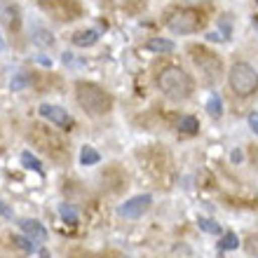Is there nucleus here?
I'll return each instance as SVG.
<instances>
[{"label": "nucleus", "instance_id": "1", "mask_svg": "<svg viewBox=\"0 0 258 258\" xmlns=\"http://www.w3.org/2000/svg\"><path fill=\"white\" fill-rule=\"evenodd\" d=\"M157 87L174 101H185L195 89V82L181 66H167L157 73Z\"/></svg>", "mask_w": 258, "mask_h": 258}, {"label": "nucleus", "instance_id": "2", "mask_svg": "<svg viewBox=\"0 0 258 258\" xmlns=\"http://www.w3.org/2000/svg\"><path fill=\"white\" fill-rule=\"evenodd\" d=\"M75 99L80 103V108L92 117L106 115L113 108V96L94 82H78L75 85Z\"/></svg>", "mask_w": 258, "mask_h": 258}, {"label": "nucleus", "instance_id": "3", "mask_svg": "<svg viewBox=\"0 0 258 258\" xmlns=\"http://www.w3.org/2000/svg\"><path fill=\"white\" fill-rule=\"evenodd\" d=\"M228 82H230L232 92L237 96H251V94H256V89H258V73H256V68L249 66L246 61H237L230 66Z\"/></svg>", "mask_w": 258, "mask_h": 258}, {"label": "nucleus", "instance_id": "4", "mask_svg": "<svg viewBox=\"0 0 258 258\" xmlns=\"http://www.w3.org/2000/svg\"><path fill=\"white\" fill-rule=\"evenodd\" d=\"M31 139L42 153H47L49 157H54V160H63L68 155V148L63 139L59 134H54L49 127H42V124H31Z\"/></svg>", "mask_w": 258, "mask_h": 258}, {"label": "nucleus", "instance_id": "5", "mask_svg": "<svg viewBox=\"0 0 258 258\" xmlns=\"http://www.w3.org/2000/svg\"><path fill=\"white\" fill-rule=\"evenodd\" d=\"M190 59H192V63H195V68L200 71V75H202L204 85H214V82L221 78V73H223L221 59H218L214 52H209V49L190 47Z\"/></svg>", "mask_w": 258, "mask_h": 258}, {"label": "nucleus", "instance_id": "6", "mask_svg": "<svg viewBox=\"0 0 258 258\" xmlns=\"http://www.w3.org/2000/svg\"><path fill=\"white\" fill-rule=\"evenodd\" d=\"M167 26H169L171 33H181V35L195 33V31L202 28V14L195 12V10H176L167 19Z\"/></svg>", "mask_w": 258, "mask_h": 258}, {"label": "nucleus", "instance_id": "7", "mask_svg": "<svg viewBox=\"0 0 258 258\" xmlns=\"http://www.w3.org/2000/svg\"><path fill=\"white\" fill-rule=\"evenodd\" d=\"M38 113H40L49 124H56L59 129H66V132H71L75 124L73 115H71L66 108H61V106H54V103H42L40 108H38Z\"/></svg>", "mask_w": 258, "mask_h": 258}, {"label": "nucleus", "instance_id": "8", "mask_svg": "<svg viewBox=\"0 0 258 258\" xmlns=\"http://www.w3.org/2000/svg\"><path fill=\"white\" fill-rule=\"evenodd\" d=\"M40 7L45 12L54 14L56 19H61V21H71L80 14V5L75 0H42Z\"/></svg>", "mask_w": 258, "mask_h": 258}, {"label": "nucleus", "instance_id": "9", "mask_svg": "<svg viewBox=\"0 0 258 258\" xmlns=\"http://www.w3.org/2000/svg\"><path fill=\"white\" fill-rule=\"evenodd\" d=\"M150 204H153V197L150 195H136V197H129L117 211H120V216H124V218H139L148 211Z\"/></svg>", "mask_w": 258, "mask_h": 258}, {"label": "nucleus", "instance_id": "10", "mask_svg": "<svg viewBox=\"0 0 258 258\" xmlns=\"http://www.w3.org/2000/svg\"><path fill=\"white\" fill-rule=\"evenodd\" d=\"M19 228L24 230V235H28L33 242H45V239H47V230H45V225H42L40 221H35V218H21Z\"/></svg>", "mask_w": 258, "mask_h": 258}, {"label": "nucleus", "instance_id": "11", "mask_svg": "<svg viewBox=\"0 0 258 258\" xmlns=\"http://www.w3.org/2000/svg\"><path fill=\"white\" fill-rule=\"evenodd\" d=\"M96 40H99V31H94V28L78 31V33L73 35V45H78V47H89V45H94Z\"/></svg>", "mask_w": 258, "mask_h": 258}, {"label": "nucleus", "instance_id": "12", "mask_svg": "<svg viewBox=\"0 0 258 258\" xmlns=\"http://www.w3.org/2000/svg\"><path fill=\"white\" fill-rule=\"evenodd\" d=\"M3 19H5V24L10 28H19V10H17V5H12V3H3Z\"/></svg>", "mask_w": 258, "mask_h": 258}, {"label": "nucleus", "instance_id": "13", "mask_svg": "<svg viewBox=\"0 0 258 258\" xmlns=\"http://www.w3.org/2000/svg\"><path fill=\"white\" fill-rule=\"evenodd\" d=\"M146 47L150 49V52H160V54H167V52H174V42L167 40V38H150L148 42H146Z\"/></svg>", "mask_w": 258, "mask_h": 258}, {"label": "nucleus", "instance_id": "14", "mask_svg": "<svg viewBox=\"0 0 258 258\" xmlns=\"http://www.w3.org/2000/svg\"><path fill=\"white\" fill-rule=\"evenodd\" d=\"M80 162L85 164V167H92V164H99L101 162V155H99V150L92 148V146H85L80 153Z\"/></svg>", "mask_w": 258, "mask_h": 258}, {"label": "nucleus", "instance_id": "15", "mask_svg": "<svg viewBox=\"0 0 258 258\" xmlns=\"http://www.w3.org/2000/svg\"><path fill=\"white\" fill-rule=\"evenodd\" d=\"M21 164L26 167V169H31V171H35V174H40L42 176V164H40V160L35 155H31V153H21Z\"/></svg>", "mask_w": 258, "mask_h": 258}, {"label": "nucleus", "instance_id": "16", "mask_svg": "<svg viewBox=\"0 0 258 258\" xmlns=\"http://www.w3.org/2000/svg\"><path fill=\"white\" fill-rule=\"evenodd\" d=\"M207 110H209L211 117H221V115H223V101H221V96L211 94L209 101H207Z\"/></svg>", "mask_w": 258, "mask_h": 258}, {"label": "nucleus", "instance_id": "17", "mask_svg": "<svg viewBox=\"0 0 258 258\" xmlns=\"http://www.w3.org/2000/svg\"><path fill=\"white\" fill-rule=\"evenodd\" d=\"M178 129H181L183 134H197V129H200V122H197V117L185 115V117H181V122H178Z\"/></svg>", "mask_w": 258, "mask_h": 258}, {"label": "nucleus", "instance_id": "18", "mask_svg": "<svg viewBox=\"0 0 258 258\" xmlns=\"http://www.w3.org/2000/svg\"><path fill=\"white\" fill-rule=\"evenodd\" d=\"M197 225H200V230L209 232V235H221V225H218L216 221H211V218L200 216L197 218Z\"/></svg>", "mask_w": 258, "mask_h": 258}, {"label": "nucleus", "instance_id": "19", "mask_svg": "<svg viewBox=\"0 0 258 258\" xmlns=\"http://www.w3.org/2000/svg\"><path fill=\"white\" fill-rule=\"evenodd\" d=\"M237 244H239L237 235L235 232H225L223 237H221V242H218V249L221 251H230V249H237Z\"/></svg>", "mask_w": 258, "mask_h": 258}, {"label": "nucleus", "instance_id": "20", "mask_svg": "<svg viewBox=\"0 0 258 258\" xmlns=\"http://www.w3.org/2000/svg\"><path fill=\"white\" fill-rule=\"evenodd\" d=\"M59 214H61V218L66 223H71V225L78 223V211L73 209V204H59Z\"/></svg>", "mask_w": 258, "mask_h": 258}, {"label": "nucleus", "instance_id": "21", "mask_svg": "<svg viewBox=\"0 0 258 258\" xmlns=\"http://www.w3.org/2000/svg\"><path fill=\"white\" fill-rule=\"evenodd\" d=\"M33 42L35 45H42V47H49L52 42H54V38H52V33H47L45 28H35L33 31Z\"/></svg>", "mask_w": 258, "mask_h": 258}, {"label": "nucleus", "instance_id": "22", "mask_svg": "<svg viewBox=\"0 0 258 258\" xmlns=\"http://www.w3.org/2000/svg\"><path fill=\"white\" fill-rule=\"evenodd\" d=\"M12 242L17 246H21L24 251H28V253H33L35 249H38V246H35V242L28 237V235H17V237H12Z\"/></svg>", "mask_w": 258, "mask_h": 258}, {"label": "nucleus", "instance_id": "23", "mask_svg": "<svg viewBox=\"0 0 258 258\" xmlns=\"http://www.w3.org/2000/svg\"><path fill=\"white\" fill-rule=\"evenodd\" d=\"M26 85H31V75H28V73H17L12 78V82H10L12 92H19V89H24Z\"/></svg>", "mask_w": 258, "mask_h": 258}, {"label": "nucleus", "instance_id": "24", "mask_svg": "<svg viewBox=\"0 0 258 258\" xmlns=\"http://www.w3.org/2000/svg\"><path fill=\"white\" fill-rule=\"evenodd\" d=\"M244 249H246V253H249L251 258H258V232H256V235H249V237H246Z\"/></svg>", "mask_w": 258, "mask_h": 258}, {"label": "nucleus", "instance_id": "25", "mask_svg": "<svg viewBox=\"0 0 258 258\" xmlns=\"http://www.w3.org/2000/svg\"><path fill=\"white\" fill-rule=\"evenodd\" d=\"M0 216H3V218H12V209H10L3 200H0Z\"/></svg>", "mask_w": 258, "mask_h": 258}, {"label": "nucleus", "instance_id": "26", "mask_svg": "<svg viewBox=\"0 0 258 258\" xmlns=\"http://www.w3.org/2000/svg\"><path fill=\"white\" fill-rule=\"evenodd\" d=\"M249 127H251V132L258 134V113H251V115H249Z\"/></svg>", "mask_w": 258, "mask_h": 258}, {"label": "nucleus", "instance_id": "27", "mask_svg": "<svg viewBox=\"0 0 258 258\" xmlns=\"http://www.w3.org/2000/svg\"><path fill=\"white\" fill-rule=\"evenodd\" d=\"M232 160H235V162H239V160H242V153H239V150H235V153H232Z\"/></svg>", "mask_w": 258, "mask_h": 258}, {"label": "nucleus", "instance_id": "28", "mask_svg": "<svg viewBox=\"0 0 258 258\" xmlns=\"http://www.w3.org/2000/svg\"><path fill=\"white\" fill-rule=\"evenodd\" d=\"M73 258H96V256H87V253H78V256H73Z\"/></svg>", "mask_w": 258, "mask_h": 258}, {"label": "nucleus", "instance_id": "29", "mask_svg": "<svg viewBox=\"0 0 258 258\" xmlns=\"http://www.w3.org/2000/svg\"><path fill=\"white\" fill-rule=\"evenodd\" d=\"M40 258H52V256H49L47 251H42V253H40Z\"/></svg>", "mask_w": 258, "mask_h": 258}, {"label": "nucleus", "instance_id": "30", "mask_svg": "<svg viewBox=\"0 0 258 258\" xmlns=\"http://www.w3.org/2000/svg\"><path fill=\"white\" fill-rule=\"evenodd\" d=\"M188 3H192V0H188Z\"/></svg>", "mask_w": 258, "mask_h": 258}, {"label": "nucleus", "instance_id": "31", "mask_svg": "<svg viewBox=\"0 0 258 258\" xmlns=\"http://www.w3.org/2000/svg\"><path fill=\"white\" fill-rule=\"evenodd\" d=\"M256 3H258V0H256Z\"/></svg>", "mask_w": 258, "mask_h": 258}]
</instances>
